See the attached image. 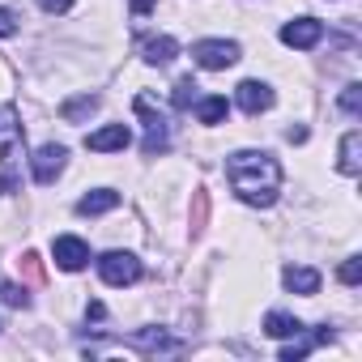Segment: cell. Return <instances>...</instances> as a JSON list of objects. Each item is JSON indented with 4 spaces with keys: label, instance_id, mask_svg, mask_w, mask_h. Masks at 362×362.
Wrapping results in <instances>:
<instances>
[{
    "label": "cell",
    "instance_id": "1",
    "mask_svg": "<svg viewBox=\"0 0 362 362\" xmlns=\"http://www.w3.org/2000/svg\"><path fill=\"white\" fill-rule=\"evenodd\" d=\"M226 179L230 188L239 192V201L256 205V209H269L277 205V192H281V166L273 153H260V149H239L226 158Z\"/></svg>",
    "mask_w": 362,
    "mask_h": 362
},
{
    "label": "cell",
    "instance_id": "2",
    "mask_svg": "<svg viewBox=\"0 0 362 362\" xmlns=\"http://www.w3.org/2000/svg\"><path fill=\"white\" fill-rule=\"evenodd\" d=\"M22 162V119H18V107H0V166H5V175H0V192H13L18 179H13V166Z\"/></svg>",
    "mask_w": 362,
    "mask_h": 362
},
{
    "label": "cell",
    "instance_id": "3",
    "mask_svg": "<svg viewBox=\"0 0 362 362\" xmlns=\"http://www.w3.org/2000/svg\"><path fill=\"white\" fill-rule=\"evenodd\" d=\"M136 115L145 119V141H141V149H145V158H153V153H166V145H170V124H166V115L153 107V98L149 94H136Z\"/></svg>",
    "mask_w": 362,
    "mask_h": 362
},
{
    "label": "cell",
    "instance_id": "4",
    "mask_svg": "<svg viewBox=\"0 0 362 362\" xmlns=\"http://www.w3.org/2000/svg\"><path fill=\"white\" fill-rule=\"evenodd\" d=\"M98 277L107 286H132V281H141V260L132 252H107V256H98Z\"/></svg>",
    "mask_w": 362,
    "mask_h": 362
},
{
    "label": "cell",
    "instance_id": "5",
    "mask_svg": "<svg viewBox=\"0 0 362 362\" xmlns=\"http://www.w3.org/2000/svg\"><path fill=\"white\" fill-rule=\"evenodd\" d=\"M192 60H197L201 69H209V73L230 69V64L239 60V43H230V39H201V43L192 47Z\"/></svg>",
    "mask_w": 362,
    "mask_h": 362
},
{
    "label": "cell",
    "instance_id": "6",
    "mask_svg": "<svg viewBox=\"0 0 362 362\" xmlns=\"http://www.w3.org/2000/svg\"><path fill=\"white\" fill-rule=\"evenodd\" d=\"M128 345H132V349H141V354H153V358H158V354H184V349H188L184 341L170 337L166 328H141V332H132V337H128Z\"/></svg>",
    "mask_w": 362,
    "mask_h": 362
},
{
    "label": "cell",
    "instance_id": "7",
    "mask_svg": "<svg viewBox=\"0 0 362 362\" xmlns=\"http://www.w3.org/2000/svg\"><path fill=\"white\" fill-rule=\"evenodd\" d=\"M52 256H56V264H60L64 273H77V269L90 264V243L77 239V235H60V239L52 243Z\"/></svg>",
    "mask_w": 362,
    "mask_h": 362
},
{
    "label": "cell",
    "instance_id": "8",
    "mask_svg": "<svg viewBox=\"0 0 362 362\" xmlns=\"http://www.w3.org/2000/svg\"><path fill=\"white\" fill-rule=\"evenodd\" d=\"M64 158H69V149L64 145H43L35 158H30V170H35V184H56V175L64 170Z\"/></svg>",
    "mask_w": 362,
    "mask_h": 362
},
{
    "label": "cell",
    "instance_id": "9",
    "mask_svg": "<svg viewBox=\"0 0 362 362\" xmlns=\"http://www.w3.org/2000/svg\"><path fill=\"white\" fill-rule=\"evenodd\" d=\"M320 39H324V22H315V18H298V22H286V26H281V43H286V47L307 52V47H315Z\"/></svg>",
    "mask_w": 362,
    "mask_h": 362
},
{
    "label": "cell",
    "instance_id": "10",
    "mask_svg": "<svg viewBox=\"0 0 362 362\" xmlns=\"http://www.w3.org/2000/svg\"><path fill=\"white\" fill-rule=\"evenodd\" d=\"M128 141H132L128 124H107V128H98V132L86 136V149H94V153H115V149H128Z\"/></svg>",
    "mask_w": 362,
    "mask_h": 362
},
{
    "label": "cell",
    "instance_id": "11",
    "mask_svg": "<svg viewBox=\"0 0 362 362\" xmlns=\"http://www.w3.org/2000/svg\"><path fill=\"white\" fill-rule=\"evenodd\" d=\"M235 103H239L247 115H260V111L273 107V90H269L264 81H243V86L235 90Z\"/></svg>",
    "mask_w": 362,
    "mask_h": 362
},
{
    "label": "cell",
    "instance_id": "12",
    "mask_svg": "<svg viewBox=\"0 0 362 362\" xmlns=\"http://www.w3.org/2000/svg\"><path fill=\"white\" fill-rule=\"evenodd\" d=\"M281 281H286V290H294V294H303V298L320 294V273H315V269H307V264H286Z\"/></svg>",
    "mask_w": 362,
    "mask_h": 362
},
{
    "label": "cell",
    "instance_id": "13",
    "mask_svg": "<svg viewBox=\"0 0 362 362\" xmlns=\"http://www.w3.org/2000/svg\"><path fill=\"white\" fill-rule=\"evenodd\" d=\"M141 56H145V64H153V69H166V64L179 56V43H175L170 35H153V39H145Z\"/></svg>",
    "mask_w": 362,
    "mask_h": 362
},
{
    "label": "cell",
    "instance_id": "14",
    "mask_svg": "<svg viewBox=\"0 0 362 362\" xmlns=\"http://www.w3.org/2000/svg\"><path fill=\"white\" fill-rule=\"evenodd\" d=\"M337 170H341V175H358V170H362V132H358V128H349V132L341 136Z\"/></svg>",
    "mask_w": 362,
    "mask_h": 362
},
{
    "label": "cell",
    "instance_id": "15",
    "mask_svg": "<svg viewBox=\"0 0 362 362\" xmlns=\"http://www.w3.org/2000/svg\"><path fill=\"white\" fill-rule=\"evenodd\" d=\"M115 205H119V192L98 188V192H86V197L77 201V214H81V218H98V214H111Z\"/></svg>",
    "mask_w": 362,
    "mask_h": 362
},
{
    "label": "cell",
    "instance_id": "16",
    "mask_svg": "<svg viewBox=\"0 0 362 362\" xmlns=\"http://www.w3.org/2000/svg\"><path fill=\"white\" fill-rule=\"evenodd\" d=\"M264 332H269V337H298V332H303V320H294V315H286V311H269V315H264Z\"/></svg>",
    "mask_w": 362,
    "mask_h": 362
},
{
    "label": "cell",
    "instance_id": "17",
    "mask_svg": "<svg viewBox=\"0 0 362 362\" xmlns=\"http://www.w3.org/2000/svg\"><path fill=\"white\" fill-rule=\"evenodd\" d=\"M94 107H98V98H94V94H81V98H69V103L60 107V115H64L69 124H77V119L94 115Z\"/></svg>",
    "mask_w": 362,
    "mask_h": 362
},
{
    "label": "cell",
    "instance_id": "18",
    "mask_svg": "<svg viewBox=\"0 0 362 362\" xmlns=\"http://www.w3.org/2000/svg\"><path fill=\"white\" fill-rule=\"evenodd\" d=\"M197 90H201V86H197L192 77H179V81H175V94H170V103H175L179 111H188V107L197 103Z\"/></svg>",
    "mask_w": 362,
    "mask_h": 362
},
{
    "label": "cell",
    "instance_id": "19",
    "mask_svg": "<svg viewBox=\"0 0 362 362\" xmlns=\"http://www.w3.org/2000/svg\"><path fill=\"white\" fill-rule=\"evenodd\" d=\"M226 111H230V107H226V98H218V94H214V98H205V103L197 107L201 124H222V119H226Z\"/></svg>",
    "mask_w": 362,
    "mask_h": 362
},
{
    "label": "cell",
    "instance_id": "20",
    "mask_svg": "<svg viewBox=\"0 0 362 362\" xmlns=\"http://www.w3.org/2000/svg\"><path fill=\"white\" fill-rule=\"evenodd\" d=\"M341 111L358 119V111H362V86H345L341 90Z\"/></svg>",
    "mask_w": 362,
    "mask_h": 362
},
{
    "label": "cell",
    "instance_id": "21",
    "mask_svg": "<svg viewBox=\"0 0 362 362\" xmlns=\"http://www.w3.org/2000/svg\"><path fill=\"white\" fill-rule=\"evenodd\" d=\"M0 298H5L9 307H30V294H26L22 286H13V281H5V286H0Z\"/></svg>",
    "mask_w": 362,
    "mask_h": 362
},
{
    "label": "cell",
    "instance_id": "22",
    "mask_svg": "<svg viewBox=\"0 0 362 362\" xmlns=\"http://www.w3.org/2000/svg\"><path fill=\"white\" fill-rule=\"evenodd\" d=\"M337 277H341L345 286H358V281H362V260H345V264L337 269Z\"/></svg>",
    "mask_w": 362,
    "mask_h": 362
},
{
    "label": "cell",
    "instance_id": "23",
    "mask_svg": "<svg viewBox=\"0 0 362 362\" xmlns=\"http://www.w3.org/2000/svg\"><path fill=\"white\" fill-rule=\"evenodd\" d=\"M9 35H18V13L0 9V39H9Z\"/></svg>",
    "mask_w": 362,
    "mask_h": 362
},
{
    "label": "cell",
    "instance_id": "24",
    "mask_svg": "<svg viewBox=\"0 0 362 362\" xmlns=\"http://www.w3.org/2000/svg\"><path fill=\"white\" fill-rule=\"evenodd\" d=\"M307 349H311V341H294V345H286V349H281V362H294V358H303Z\"/></svg>",
    "mask_w": 362,
    "mask_h": 362
},
{
    "label": "cell",
    "instance_id": "25",
    "mask_svg": "<svg viewBox=\"0 0 362 362\" xmlns=\"http://www.w3.org/2000/svg\"><path fill=\"white\" fill-rule=\"evenodd\" d=\"M39 9H43V13H69L73 0H39Z\"/></svg>",
    "mask_w": 362,
    "mask_h": 362
},
{
    "label": "cell",
    "instance_id": "26",
    "mask_svg": "<svg viewBox=\"0 0 362 362\" xmlns=\"http://www.w3.org/2000/svg\"><path fill=\"white\" fill-rule=\"evenodd\" d=\"M22 269H26V277H35V281L43 277V269H39V256H35V252H26V256H22Z\"/></svg>",
    "mask_w": 362,
    "mask_h": 362
},
{
    "label": "cell",
    "instance_id": "27",
    "mask_svg": "<svg viewBox=\"0 0 362 362\" xmlns=\"http://www.w3.org/2000/svg\"><path fill=\"white\" fill-rule=\"evenodd\" d=\"M153 5H158V0H132V13H136V18H145Z\"/></svg>",
    "mask_w": 362,
    "mask_h": 362
},
{
    "label": "cell",
    "instance_id": "28",
    "mask_svg": "<svg viewBox=\"0 0 362 362\" xmlns=\"http://www.w3.org/2000/svg\"><path fill=\"white\" fill-rule=\"evenodd\" d=\"M86 315H90V320H103V315H107V307H103V303H90V307H86Z\"/></svg>",
    "mask_w": 362,
    "mask_h": 362
},
{
    "label": "cell",
    "instance_id": "29",
    "mask_svg": "<svg viewBox=\"0 0 362 362\" xmlns=\"http://www.w3.org/2000/svg\"><path fill=\"white\" fill-rule=\"evenodd\" d=\"M0 328H5V324H0Z\"/></svg>",
    "mask_w": 362,
    "mask_h": 362
}]
</instances>
